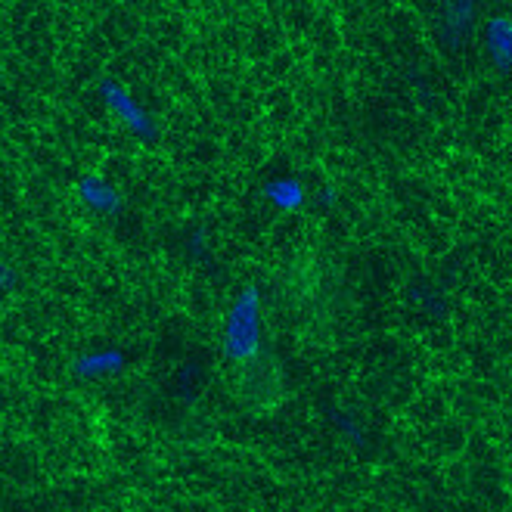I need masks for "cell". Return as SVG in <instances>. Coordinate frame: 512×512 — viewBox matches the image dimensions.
<instances>
[{"label": "cell", "mask_w": 512, "mask_h": 512, "mask_svg": "<svg viewBox=\"0 0 512 512\" xmlns=\"http://www.w3.org/2000/svg\"><path fill=\"white\" fill-rule=\"evenodd\" d=\"M227 351L236 360H246L258 351V295H255V289H249L236 301V311H233L230 329H227Z\"/></svg>", "instance_id": "cell-1"}, {"label": "cell", "mask_w": 512, "mask_h": 512, "mask_svg": "<svg viewBox=\"0 0 512 512\" xmlns=\"http://www.w3.org/2000/svg\"><path fill=\"white\" fill-rule=\"evenodd\" d=\"M267 196L274 199L280 208H298L301 199H305V193H301L298 184H292V180H277V184L267 187Z\"/></svg>", "instance_id": "cell-2"}]
</instances>
